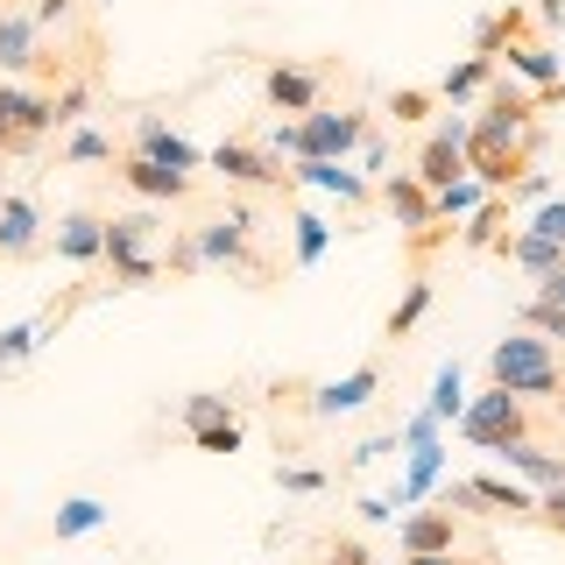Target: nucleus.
Here are the masks:
<instances>
[{
	"label": "nucleus",
	"instance_id": "f257e3e1",
	"mask_svg": "<svg viewBox=\"0 0 565 565\" xmlns=\"http://www.w3.org/2000/svg\"><path fill=\"white\" fill-rule=\"evenodd\" d=\"M488 382L509 388V396H552L565 411V353L552 340H537V332H509L488 353Z\"/></svg>",
	"mask_w": 565,
	"mask_h": 565
},
{
	"label": "nucleus",
	"instance_id": "f03ea898",
	"mask_svg": "<svg viewBox=\"0 0 565 565\" xmlns=\"http://www.w3.org/2000/svg\"><path fill=\"white\" fill-rule=\"evenodd\" d=\"M163 234V220H156L149 205H135V212H114L106 220V241H99V262L114 269L120 282H156L163 276V262L149 255V241Z\"/></svg>",
	"mask_w": 565,
	"mask_h": 565
},
{
	"label": "nucleus",
	"instance_id": "7ed1b4c3",
	"mask_svg": "<svg viewBox=\"0 0 565 565\" xmlns=\"http://www.w3.org/2000/svg\"><path fill=\"white\" fill-rule=\"evenodd\" d=\"M191 247H199V262L205 269H241V276H269V262L255 255V212L247 205H226L220 220H205L199 234H191Z\"/></svg>",
	"mask_w": 565,
	"mask_h": 565
},
{
	"label": "nucleus",
	"instance_id": "20e7f679",
	"mask_svg": "<svg viewBox=\"0 0 565 565\" xmlns=\"http://www.w3.org/2000/svg\"><path fill=\"white\" fill-rule=\"evenodd\" d=\"M50 128H57L50 93H35L22 78H0V163H8V156H29Z\"/></svg>",
	"mask_w": 565,
	"mask_h": 565
},
{
	"label": "nucleus",
	"instance_id": "39448f33",
	"mask_svg": "<svg viewBox=\"0 0 565 565\" xmlns=\"http://www.w3.org/2000/svg\"><path fill=\"white\" fill-rule=\"evenodd\" d=\"M459 431H467V446L494 452V446H516V438H530V431H537V417H530V396L488 388L481 403H467V411H459Z\"/></svg>",
	"mask_w": 565,
	"mask_h": 565
},
{
	"label": "nucleus",
	"instance_id": "423d86ee",
	"mask_svg": "<svg viewBox=\"0 0 565 565\" xmlns=\"http://www.w3.org/2000/svg\"><path fill=\"white\" fill-rule=\"evenodd\" d=\"M446 509L452 516H537V494L502 481V473H473V481L446 488Z\"/></svg>",
	"mask_w": 565,
	"mask_h": 565
},
{
	"label": "nucleus",
	"instance_id": "0eeeda50",
	"mask_svg": "<svg viewBox=\"0 0 565 565\" xmlns=\"http://www.w3.org/2000/svg\"><path fill=\"white\" fill-rule=\"evenodd\" d=\"M205 170H220L234 191H290V170H282L269 149H255V141H220V149H205Z\"/></svg>",
	"mask_w": 565,
	"mask_h": 565
},
{
	"label": "nucleus",
	"instance_id": "6e6552de",
	"mask_svg": "<svg viewBox=\"0 0 565 565\" xmlns=\"http://www.w3.org/2000/svg\"><path fill=\"white\" fill-rule=\"evenodd\" d=\"M382 205L396 212V226L411 234V247H417V255H431V247L446 241V234H431V226H438V212H431V191H424L411 170H388V177H382Z\"/></svg>",
	"mask_w": 565,
	"mask_h": 565
},
{
	"label": "nucleus",
	"instance_id": "1a4fd4ad",
	"mask_svg": "<svg viewBox=\"0 0 565 565\" xmlns=\"http://www.w3.org/2000/svg\"><path fill=\"white\" fill-rule=\"evenodd\" d=\"M297 135H305V156L347 163V156L367 141V114H332V106H311V114L297 120Z\"/></svg>",
	"mask_w": 565,
	"mask_h": 565
},
{
	"label": "nucleus",
	"instance_id": "9d476101",
	"mask_svg": "<svg viewBox=\"0 0 565 565\" xmlns=\"http://www.w3.org/2000/svg\"><path fill=\"white\" fill-rule=\"evenodd\" d=\"M114 177L135 191V199H149V205H177V199H191L199 191V177L191 170H170V163H149V156H114Z\"/></svg>",
	"mask_w": 565,
	"mask_h": 565
},
{
	"label": "nucleus",
	"instance_id": "9b49d317",
	"mask_svg": "<svg viewBox=\"0 0 565 565\" xmlns=\"http://www.w3.org/2000/svg\"><path fill=\"white\" fill-rule=\"evenodd\" d=\"M375 396H382V367H353V375L311 388V396H305V417H353V411H367Z\"/></svg>",
	"mask_w": 565,
	"mask_h": 565
},
{
	"label": "nucleus",
	"instance_id": "f8f14e48",
	"mask_svg": "<svg viewBox=\"0 0 565 565\" xmlns=\"http://www.w3.org/2000/svg\"><path fill=\"white\" fill-rule=\"evenodd\" d=\"M318 93H326V71H311V64H269L262 71V99L276 106V114H311Z\"/></svg>",
	"mask_w": 565,
	"mask_h": 565
},
{
	"label": "nucleus",
	"instance_id": "ddd939ff",
	"mask_svg": "<svg viewBox=\"0 0 565 565\" xmlns=\"http://www.w3.org/2000/svg\"><path fill=\"white\" fill-rule=\"evenodd\" d=\"M43 57V29L22 8H0V78H29Z\"/></svg>",
	"mask_w": 565,
	"mask_h": 565
},
{
	"label": "nucleus",
	"instance_id": "4468645a",
	"mask_svg": "<svg viewBox=\"0 0 565 565\" xmlns=\"http://www.w3.org/2000/svg\"><path fill=\"white\" fill-rule=\"evenodd\" d=\"M396 544H403V558H417V552H459V516H452V509L403 516L396 523Z\"/></svg>",
	"mask_w": 565,
	"mask_h": 565
},
{
	"label": "nucleus",
	"instance_id": "2eb2a0df",
	"mask_svg": "<svg viewBox=\"0 0 565 565\" xmlns=\"http://www.w3.org/2000/svg\"><path fill=\"white\" fill-rule=\"evenodd\" d=\"M494 459H502L509 473H523V481H537V488H558V481H565V446L516 438V446H494Z\"/></svg>",
	"mask_w": 565,
	"mask_h": 565
},
{
	"label": "nucleus",
	"instance_id": "dca6fc26",
	"mask_svg": "<svg viewBox=\"0 0 565 565\" xmlns=\"http://www.w3.org/2000/svg\"><path fill=\"white\" fill-rule=\"evenodd\" d=\"M135 156L170 163V170H205V149H199V141H184L177 128H163V120H141V128H135Z\"/></svg>",
	"mask_w": 565,
	"mask_h": 565
},
{
	"label": "nucleus",
	"instance_id": "f3484780",
	"mask_svg": "<svg viewBox=\"0 0 565 565\" xmlns=\"http://www.w3.org/2000/svg\"><path fill=\"white\" fill-rule=\"evenodd\" d=\"M99 241H106V220L99 212H64L57 234H50V247H57V262H99Z\"/></svg>",
	"mask_w": 565,
	"mask_h": 565
},
{
	"label": "nucleus",
	"instance_id": "a211bd4d",
	"mask_svg": "<svg viewBox=\"0 0 565 565\" xmlns=\"http://www.w3.org/2000/svg\"><path fill=\"white\" fill-rule=\"evenodd\" d=\"M297 184L340 191L347 205H361V199H367V177H361V170H347V163H326V156H297V170H290V191H297Z\"/></svg>",
	"mask_w": 565,
	"mask_h": 565
},
{
	"label": "nucleus",
	"instance_id": "6ab92c4d",
	"mask_svg": "<svg viewBox=\"0 0 565 565\" xmlns=\"http://www.w3.org/2000/svg\"><path fill=\"white\" fill-rule=\"evenodd\" d=\"M35 241H43L35 199H22V191H8V199H0V262H8V255H29Z\"/></svg>",
	"mask_w": 565,
	"mask_h": 565
},
{
	"label": "nucleus",
	"instance_id": "aec40b11",
	"mask_svg": "<svg viewBox=\"0 0 565 565\" xmlns=\"http://www.w3.org/2000/svg\"><path fill=\"white\" fill-rule=\"evenodd\" d=\"M523 29H530V14H523V8L481 14V22H473V57H502L509 43H523Z\"/></svg>",
	"mask_w": 565,
	"mask_h": 565
},
{
	"label": "nucleus",
	"instance_id": "412c9836",
	"mask_svg": "<svg viewBox=\"0 0 565 565\" xmlns=\"http://www.w3.org/2000/svg\"><path fill=\"white\" fill-rule=\"evenodd\" d=\"M509 71L530 85H565V57L552 43H509Z\"/></svg>",
	"mask_w": 565,
	"mask_h": 565
},
{
	"label": "nucleus",
	"instance_id": "4be33fe9",
	"mask_svg": "<svg viewBox=\"0 0 565 565\" xmlns=\"http://www.w3.org/2000/svg\"><path fill=\"white\" fill-rule=\"evenodd\" d=\"M509 262H523L530 276H552V269H565V247H552V241H537V234H502L494 241Z\"/></svg>",
	"mask_w": 565,
	"mask_h": 565
},
{
	"label": "nucleus",
	"instance_id": "5701e85b",
	"mask_svg": "<svg viewBox=\"0 0 565 565\" xmlns=\"http://www.w3.org/2000/svg\"><path fill=\"white\" fill-rule=\"evenodd\" d=\"M488 78H494V57H467V64H452L446 78H438V99H446V106H459V99L488 93Z\"/></svg>",
	"mask_w": 565,
	"mask_h": 565
},
{
	"label": "nucleus",
	"instance_id": "b1692460",
	"mask_svg": "<svg viewBox=\"0 0 565 565\" xmlns=\"http://www.w3.org/2000/svg\"><path fill=\"white\" fill-rule=\"evenodd\" d=\"M424 311H431V276H411V290H403V305L388 311V340H411V332L424 326Z\"/></svg>",
	"mask_w": 565,
	"mask_h": 565
},
{
	"label": "nucleus",
	"instance_id": "393cba45",
	"mask_svg": "<svg viewBox=\"0 0 565 565\" xmlns=\"http://www.w3.org/2000/svg\"><path fill=\"white\" fill-rule=\"evenodd\" d=\"M502 220H509V199H481L467 212V226H459V241H467V247H494V241H502Z\"/></svg>",
	"mask_w": 565,
	"mask_h": 565
},
{
	"label": "nucleus",
	"instance_id": "a878e982",
	"mask_svg": "<svg viewBox=\"0 0 565 565\" xmlns=\"http://www.w3.org/2000/svg\"><path fill=\"white\" fill-rule=\"evenodd\" d=\"M99 523H106V502H99V494H71V502L57 509V544L85 537V530H99Z\"/></svg>",
	"mask_w": 565,
	"mask_h": 565
},
{
	"label": "nucleus",
	"instance_id": "bb28decb",
	"mask_svg": "<svg viewBox=\"0 0 565 565\" xmlns=\"http://www.w3.org/2000/svg\"><path fill=\"white\" fill-rule=\"evenodd\" d=\"M114 135H99V128H71V141L57 149V163H114Z\"/></svg>",
	"mask_w": 565,
	"mask_h": 565
},
{
	"label": "nucleus",
	"instance_id": "cd10ccee",
	"mask_svg": "<svg viewBox=\"0 0 565 565\" xmlns=\"http://www.w3.org/2000/svg\"><path fill=\"white\" fill-rule=\"evenodd\" d=\"M297 269H318V262H326V247H332V226L318 220V212H297Z\"/></svg>",
	"mask_w": 565,
	"mask_h": 565
},
{
	"label": "nucleus",
	"instance_id": "c85d7f7f",
	"mask_svg": "<svg viewBox=\"0 0 565 565\" xmlns=\"http://www.w3.org/2000/svg\"><path fill=\"white\" fill-rule=\"evenodd\" d=\"M459 411H467V382H459V361H446V367H438V382H431V417L452 424Z\"/></svg>",
	"mask_w": 565,
	"mask_h": 565
},
{
	"label": "nucleus",
	"instance_id": "c756f323",
	"mask_svg": "<svg viewBox=\"0 0 565 565\" xmlns=\"http://www.w3.org/2000/svg\"><path fill=\"white\" fill-rule=\"evenodd\" d=\"M438 467H446V452H438V446H411V481L396 488V502H417V494H431Z\"/></svg>",
	"mask_w": 565,
	"mask_h": 565
},
{
	"label": "nucleus",
	"instance_id": "7c9ffc66",
	"mask_svg": "<svg viewBox=\"0 0 565 565\" xmlns=\"http://www.w3.org/2000/svg\"><path fill=\"white\" fill-rule=\"evenodd\" d=\"M481 199H488V191L473 184V177H452L446 191H431V212H438V220H467V212L481 205Z\"/></svg>",
	"mask_w": 565,
	"mask_h": 565
},
{
	"label": "nucleus",
	"instance_id": "2f4dec72",
	"mask_svg": "<svg viewBox=\"0 0 565 565\" xmlns=\"http://www.w3.org/2000/svg\"><path fill=\"white\" fill-rule=\"evenodd\" d=\"M516 318H523V332H537V340H552V347L565 353V305H544V297H530Z\"/></svg>",
	"mask_w": 565,
	"mask_h": 565
},
{
	"label": "nucleus",
	"instance_id": "473e14b6",
	"mask_svg": "<svg viewBox=\"0 0 565 565\" xmlns=\"http://www.w3.org/2000/svg\"><path fill=\"white\" fill-rule=\"evenodd\" d=\"M431 106H438V93H424V85H403V93H388V120H396V128H417Z\"/></svg>",
	"mask_w": 565,
	"mask_h": 565
},
{
	"label": "nucleus",
	"instance_id": "72a5a7b5",
	"mask_svg": "<svg viewBox=\"0 0 565 565\" xmlns=\"http://www.w3.org/2000/svg\"><path fill=\"white\" fill-rule=\"evenodd\" d=\"M234 417V396H220V388H199V396H184V431H199V424H220Z\"/></svg>",
	"mask_w": 565,
	"mask_h": 565
},
{
	"label": "nucleus",
	"instance_id": "f704fd0d",
	"mask_svg": "<svg viewBox=\"0 0 565 565\" xmlns=\"http://www.w3.org/2000/svg\"><path fill=\"white\" fill-rule=\"evenodd\" d=\"M523 234H537V241L565 247V199H537V212H530V226H523Z\"/></svg>",
	"mask_w": 565,
	"mask_h": 565
},
{
	"label": "nucleus",
	"instance_id": "c9c22d12",
	"mask_svg": "<svg viewBox=\"0 0 565 565\" xmlns=\"http://www.w3.org/2000/svg\"><path fill=\"white\" fill-rule=\"evenodd\" d=\"M191 446H199V452H241V417L199 424V431H191Z\"/></svg>",
	"mask_w": 565,
	"mask_h": 565
},
{
	"label": "nucleus",
	"instance_id": "e433bc0d",
	"mask_svg": "<svg viewBox=\"0 0 565 565\" xmlns=\"http://www.w3.org/2000/svg\"><path fill=\"white\" fill-rule=\"evenodd\" d=\"M276 481L290 488V494H318V488H326V473H318V467H276Z\"/></svg>",
	"mask_w": 565,
	"mask_h": 565
},
{
	"label": "nucleus",
	"instance_id": "4c0bfd02",
	"mask_svg": "<svg viewBox=\"0 0 565 565\" xmlns=\"http://www.w3.org/2000/svg\"><path fill=\"white\" fill-rule=\"evenodd\" d=\"M537 523L565 537V481H558V488H544V502H537Z\"/></svg>",
	"mask_w": 565,
	"mask_h": 565
},
{
	"label": "nucleus",
	"instance_id": "58836bf2",
	"mask_svg": "<svg viewBox=\"0 0 565 565\" xmlns=\"http://www.w3.org/2000/svg\"><path fill=\"white\" fill-rule=\"evenodd\" d=\"M403 438H411V446H438V417H431V411L411 417V424H403Z\"/></svg>",
	"mask_w": 565,
	"mask_h": 565
},
{
	"label": "nucleus",
	"instance_id": "ea45409f",
	"mask_svg": "<svg viewBox=\"0 0 565 565\" xmlns=\"http://www.w3.org/2000/svg\"><path fill=\"white\" fill-rule=\"evenodd\" d=\"M332 565H375V558H367L361 537H340V544H332Z\"/></svg>",
	"mask_w": 565,
	"mask_h": 565
},
{
	"label": "nucleus",
	"instance_id": "a19ab883",
	"mask_svg": "<svg viewBox=\"0 0 565 565\" xmlns=\"http://www.w3.org/2000/svg\"><path fill=\"white\" fill-rule=\"evenodd\" d=\"M71 22V0H35V29H57Z\"/></svg>",
	"mask_w": 565,
	"mask_h": 565
},
{
	"label": "nucleus",
	"instance_id": "79ce46f5",
	"mask_svg": "<svg viewBox=\"0 0 565 565\" xmlns=\"http://www.w3.org/2000/svg\"><path fill=\"white\" fill-rule=\"evenodd\" d=\"M396 509H403L396 494H367V502H361V516H367V523H388V516H396Z\"/></svg>",
	"mask_w": 565,
	"mask_h": 565
},
{
	"label": "nucleus",
	"instance_id": "37998d69",
	"mask_svg": "<svg viewBox=\"0 0 565 565\" xmlns=\"http://www.w3.org/2000/svg\"><path fill=\"white\" fill-rule=\"evenodd\" d=\"M537 297H544V305H565V269H552V276H537Z\"/></svg>",
	"mask_w": 565,
	"mask_h": 565
},
{
	"label": "nucleus",
	"instance_id": "c03bdc74",
	"mask_svg": "<svg viewBox=\"0 0 565 565\" xmlns=\"http://www.w3.org/2000/svg\"><path fill=\"white\" fill-rule=\"evenodd\" d=\"M361 156H367V170H388V141L367 135V141H361Z\"/></svg>",
	"mask_w": 565,
	"mask_h": 565
},
{
	"label": "nucleus",
	"instance_id": "a18cd8bd",
	"mask_svg": "<svg viewBox=\"0 0 565 565\" xmlns=\"http://www.w3.org/2000/svg\"><path fill=\"white\" fill-rule=\"evenodd\" d=\"M388 452H396V438H367V446L353 452V459H361V467H367V459H388Z\"/></svg>",
	"mask_w": 565,
	"mask_h": 565
},
{
	"label": "nucleus",
	"instance_id": "49530a36",
	"mask_svg": "<svg viewBox=\"0 0 565 565\" xmlns=\"http://www.w3.org/2000/svg\"><path fill=\"white\" fill-rule=\"evenodd\" d=\"M537 22H544V29H558V22H565V0H537Z\"/></svg>",
	"mask_w": 565,
	"mask_h": 565
},
{
	"label": "nucleus",
	"instance_id": "de8ad7c7",
	"mask_svg": "<svg viewBox=\"0 0 565 565\" xmlns=\"http://www.w3.org/2000/svg\"><path fill=\"white\" fill-rule=\"evenodd\" d=\"M403 565H467L459 552H417V558H403Z\"/></svg>",
	"mask_w": 565,
	"mask_h": 565
},
{
	"label": "nucleus",
	"instance_id": "09e8293b",
	"mask_svg": "<svg viewBox=\"0 0 565 565\" xmlns=\"http://www.w3.org/2000/svg\"><path fill=\"white\" fill-rule=\"evenodd\" d=\"M0 199H8V170H0Z\"/></svg>",
	"mask_w": 565,
	"mask_h": 565
},
{
	"label": "nucleus",
	"instance_id": "8fccbe9b",
	"mask_svg": "<svg viewBox=\"0 0 565 565\" xmlns=\"http://www.w3.org/2000/svg\"><path fill=\"white\" fill-rule=\"evenodd\" d=\"M473 565H502V558H473Z\"/></svg>",
	"mask_w": 565,
	"mask_h": 565
},
{
	"label": "nucleus",
	"instance_id": "3c124183",
	"mask_svg": "<svg viewBox=\"0 0 565 565\" xmlns=\"http://www.w3.org/2000/svg\"><path fill=\"white\" fill-rule=\"evenodd\" d=\"M0 375H8V361H0Z\"/></svg>",
	"mask_w": 565,
	"mask_h": 565
}]
</instances>
